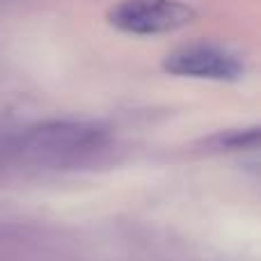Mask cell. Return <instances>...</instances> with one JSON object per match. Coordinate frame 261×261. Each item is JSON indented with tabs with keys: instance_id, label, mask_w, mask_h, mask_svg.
Returning a JSON list of instances; mask_svg holds the SVG:
<instances>
[{
	"instance_id": "cell-1",
	"label": "cell",
	"mask_w": 261,
	"mask_h": 261,
	"mask_svg": "<svg viewBox=\"0 0 261 261\" xmlns=\"http://www.w3.org/2000/svg\"><path fill=\"white\" fill-rule=\"evenodd\" d=\"M195 16L181 0H122L108 12L110 25L128 35H165L190 25Z\"/></svg>"
},
{
	"instance_id": "cell-2",
	"label": "cell",
	"mask_w": 261,
	"mask_h": 261,
	"mask_svg": "<svg viewBox=\"0 0 261 261\" xmlns=\"http://www.w3.org/2000/svg\"><path fill=\"white\" fill-rule=\"evenodd\" d=\"M163 69L172 76L206 81H239L243 76V64L234 55L208 44H190L172 50L163 62Z\"/></svg>"
},
{
	"instance_id": "cell-3",
	"label": "cell",
	"mask_w": 261,
	"mask_h": 261,
	"mask_svg": "<svg viewBox=\"0 0 261 261\" xmlns=\"http://www.w3.org/2000/svg\"><path fill=\"white\" fill-rule=\"evenodd\" d=\"M35 138L41 140L39 147L46 151H76V149H90L99 144L101 130L85 124H53L39 128Z\"/></svg>"
}]
</instances>
